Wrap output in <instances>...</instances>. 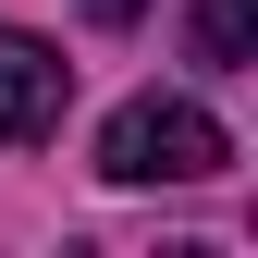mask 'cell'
Segmentation results:
<instances>
[{
  "label": "cell",
  "instance_id": "cell-2",
  "mask_svg": "<svg viewBox=\"0 0 258 258\" xmlns=\"http://www.w3.org/2000/svg\"><path fill=\"white\" fill-rule=\"evenodd\" d=\"M61 99H74V61H61L49 37H25V25H0V148H37Z\"/></svg>",
  "mask_w": 258,
  "mask_h": 258
},
{
  "label": "cell",
  "instance_id": "cell-3",
  "mask_svg": "<svg viewBox=\"0 0 258 258\" xmlns=\"http://www.w3.org/2000/svg\"><path fill=\"white\" fill-rule=\"evenodd\" d=\"M197 61H258V0H197Z\"/></svg>",
  "mask_w": 258,
  "mask_h": 258
},
{
  "label": "cell",
  "instance_id": "cell-1",
  "mask_svg": "<svg viewBox=\"0 0 258 258\" xmlns=\"http://www.w3.org/2000/svg\"><path fill=\"white\" fill-rule=\"evenodd\" d=\"M221 160H234V136H221L197 99H160V86L123 99L111 136H99V172H111V184H209Z\"/></svg>",
  "mask_w": 258,
  "mask_h": 258
},
{
  "label": "cell",
  "instance_id": "cell-4",
  "mask_svg": "<svg viewBox=\"0 0 258 258\" xmlns=\"http://www.w3.org/2000/svg\"><path fill=\"white\" fill-rule=\"evenodd\" d=\"M86 13H99V25H136V13H148V0H86Z\"/></svg>",
  "mask_w": 258,
  "mask_h": 258
}]
</instances>
